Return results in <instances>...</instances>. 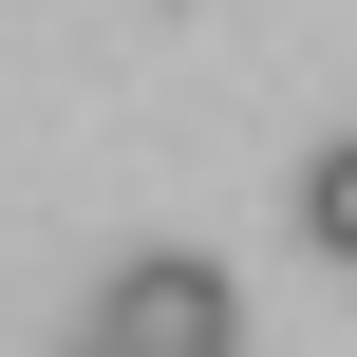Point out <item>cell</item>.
I'll return each mask as SVG.
<instances>
[{
    "instance_id": "cell-3",
    "label": "cell",
    "mask_w": 357,
    "mask_h": 357,
    "mask_svg": "<svg viewBox=\"0 0 357 357\" xmlns=\"http://www.w3.org/2000/svg\"><path fill=\"white\" fill-rule=\"evenodd\" d=\"M75 357H113V339H75Z\"/></svg>"
},
{
    "instance_id": "cell-2",
    "label": "cell",
    "mask_w": 357,
    "mask_h": 357,
    "mask_svg": "<svg viewBox=\"0 0 357 357\" xmlns=\"http://www.w3.org/2000/svg\"><path fill=\"white\" fill-rule=\"evenodd\" d=\"M301 245H320V264H357V132L301 169Z\"/></svg>"
},
{
    "instance_id": "cell-1",
    "label": "cell",
    "mask_w": 357,
    "mask_h": 357,
    "mask_svg": "<svg viewBox=\"0 0 357 357\" xmlns=\"http://www.w3.org/2000/svg\"><path fill=\"white\" fill-rule=\"evenodd\" d=\"M75 339H113V357H226V339H245V301H226V264L132 245V264L94 282V320H75Z\"/></svg>"
}]
</instances>
